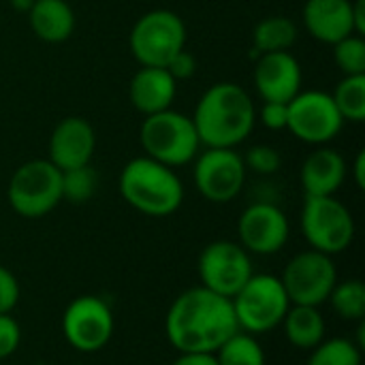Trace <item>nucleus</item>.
Returning a JSON list of instances; mask_svg holds the SVG:
<instances>
[{
  "instance_id": "f257e3e1",
  "label": "nucleus",
  "mask_w": 365,
  "mask_h": 365,
  "mask_svg": "<svg viewBox=\"0 0 365 365\" xmlns=\"http://www.w3.org/2000/svg\"><path fill=\"white\" fill-rule=\"evenodd\" d=\"M237 331L231 299L201 284L178 295L165 317L167 340L178 353H216Z\"/></svg>"
},
{
  "instance_id": "f03ea898",
  "label": "nucleus",
  "mask_w": 365,
  "mask_h": 365,
  "mask_svg": "<svg viewBox=\"0 0 365 365\" xmlns=\"http://www.w3.org/2000/svg\"><path fill=\"white\" fill-rule=\"evenodd\" d=\"M257 109L248 92L233 81L214 83L195 107L192 124L205 148H235L255 128Z\"/></svg>"
},
{
  "instance_id": "7ed1b4c3",
  "label": "nucleus",
  "mask_w": 365,
  "mask_h": 365,
  "mask_svg": "<svg viewBox=\"0 0 365 365\" xmlns=\"http://www.w3.org/2000/svg\"><path fill=\"white\" fill-rule=\"evenodd\" d=\"M118 188L133 210L150 218L171 216L184 203V184L175 169L150 156L128 160L120 171Z\"/></svg>"
},
{
  "instance_id": "20e7f679",
  "label": "nucleus",
  "mask_w": 365,
  "mask_h": 365,
  "mask_svg": "<svg viewBox=\"0 0 365 365\" xmlns=\"http://www.w3.org/2000/svg\"><path fill=\"white\" fill-rule=\"evenodd\" d=\"M139 141L145 156L171 169L192 163L201 148L192 118L173 109L145 115L139 130Z\"/></svg>"
},
{
  "instance_id": "39448f33",
  "label": "nucleus",
  "mask_w": 365,
  "mask_h": 365,
  "mask_svg": "<svg viewBox=\"0 0 365 365\" xmlns=\"http://www.w3.org/2000/svg\"><path fill=\"white\" fill-rule=\"evenodd\" d=\"M6 199L21 218H43L62 201V171L47 158L19 165L6 186Z\"/></svg>"
},
{
  "instance_id": "423d86ee",
  "label": "nucleus",
  "mask_w": 365,
  "mask_h": 365,
  "mask_svg": "<svg viewBox=\"0 0 365 365\" xmlns=\"http://www.w3.org/2000/svg\"><path fill=\"white\" fill-rule=\"evenodd\" d=\"M240 331L259 336L280 327L291 308L289 295L278 276L252 274L231 299Z\"/></svg>"
},
{
  "instance_id": "0eeeda50",
  "label": "nucleus",
  "mask_w": 365,
  "mask_h": 365,
  "mask_svg": "<svg viewBox=\"0 0 365 365\" xmlns=\"http://www.w3.org/2000/svg\"><path fill=\"white\" fill-rule=\"evenodd\" d=\"M128 45L141 66L165 68L169 60L184 49L186 26L178 13L169 9H154L135 21Z\"/></svg>"
},
{
  "instance_id": "6e6552de",
  "label": "nucleus",
  "mask_w": 365,
  "mask_h": 365,
  "mask_svg": "<svg viewBox=\"0 0 365 365\" xmlns=\"http://www.w3.org/2000/svg\"><path fill=\"white\" fill-rule=\"evenodd\" d=\"M355 218L334 197H306L302 210V233L312 250L336 257L355 240Z\"/></svg>"
},
{
  "instance_id": "1a4fd4ad",
  "label": "nucleus",
  "mask_w": 365,
  "mask_h": 365,
  "mask_svg": "<svg viewBox=\"0 0 365 365\" xmlns=\"http://www.w3.org/2000/svg\"><path fill=\"white\" fill-rule=\"evenodd\" d=\"M291 306H314L319 308L329 299L338 282V269L334 257L319 250H304L295 255L280 278Z\"/></svg>"
},
{
  "instance_id": "9d476101",
  "label": "nucleus",
  "mask_w": 365,
  "mask_h": 365,
  "mask_svg": "<svg viewBox=\"0 0 365 365\" xmlns=\"http://www.w3.org/2000/svg\"><path fill=\"white\" fill-rule=\"evenodd\" d=\"M197 269L201 287L227 299H233L255 274L250 252L229 240L207 244L199 255Z\"/></svg>"
},
{
  "instance_id": "9b49d317",
  "label": "nucleus",
  "mask_w": 365,
  "mask_h": 365,
  "mask_svg": "<svg viewBox=\"0 0 365 365\" xmlns=\"http://www.w3.org/2000/svg\"><path fill=\"white\" fill-rule=\"evenodd\" d=\"M113 312L96 295L75 297L62 314V336L79 353L103 351L113 336Z\"/></svg>"
},
{
  "instance_id": "f8f14e48",
  "label": "nucleus",
  "mask_w": 365,
  "mask_h": 365,
  "mask_svg": "<svg viewBox=\"0 0 365 365\" xmlns=\"http://www.w3.org/2000/svg\"><path fill=\"white\" fill-rule=\"evenodd\" d=\"M344 118L340 115L331 94L323 90L299 92L289 101L287 128L310 145H325L340 135Z\"/></svg>"
},
{
  "instance_id": "ddd939ff",
  "label": "nucleus",
  "mask_w": 365,
  "mask_h": 365,
  "mask_svg": "<svg viewBox=\"0 0 365 365\" xmlns=\"http://www.w3.org/2000/svg\"><path fill=\"white\" fill-rule=\"evenodd\" d=\"M195 186L212 203L233 201L246 184V165L235 148H207L195 158Z\"/></svg>"
},
{
  "instance_id": "4468645a",
  "label": "nucleus",
  "mask_w": 365,
  "mask_h": 365,
  "mask_svg": "<svg viewBox=\"0 0 365 365\" xmlns=\"http://www.w3.org/2000/svg\"><path fill=\"white\" fill-rule=\"evenodd\" d=\"M289 235L291 222L287 214L267 201L248 205L237 220V244L250 255H276L287 246Z\"/></svg>"
},
{
  "instance_id": "2eb2a0df",
  "label": "nucleus",
  "mask_w": 365,
  "mask_h": 365,
  "mask_svg": "<svg viewBox=\"0 0 365 365\" xmlns=\"http://www.w3.org/2000/svg\"><path fill=\"white\" fill-rule=\"evenodd\" d=\"M302 64L291 51L261 53L255 64V86L263 101L289 103L302 92Z\"/></svg>"
},
{
  "instance_id": "dca6fc26",
  "label": "nucleus",
  "mask_w": 365,
  "mask_h": 365,
  "mask_svg": "<svg viewBox=\"0 0 365 365\" xmlns=\"http://www.w3.org/2000/svg\"><path fill=\"white\" fill-rule=\"evenodd\" d=\"M96 148V133L81 115H68L56 124L49 137V163L60 171L90 165Z\"/></svg>"
},
{
  "instance_id": "f3484780",
  "label": "nucleus",
  "mask_w": 365,
  "mask_h": 365,
  "mask_svg": "<svg viewBox=\"0 0 365 365\" xmlns=\"http://www.w3.org/2000/svg\"><path fill=\"white\" fill-rule=\"evenodd\" d=\"M304 26L321 43H338L355 34L353 0H306Z\"/></svg>"
},
{
  "instance_id": "a211bd4d",
  "label": "nucleus",
  "mask_w": 365,
  "mask_h": 365,
  "mask_svg": "<svg viewBox=\"0 0 365 365\" xmlns=\"http://www.w3.org/2000/svg\"><path fill=\"white\" fill-rule=\"evenodd\" d=\"M175 92L178 81L167 68L158 66H141L128 83V98L133 107L143 115L171 109Z\"/></svg>"
},
{
  "instance_id": "6ab92c4d",
  "label": "nucleus",
  "mask_w": 365,
  "mask_h": 365,
  "mask_svg": "<svg viewBox=\"0 0 365 365\" xmlns=\"http://www.w3.org/2000/svg\"><path fill=\"white\" fill-rule=\"evenodd\" d=\"M346 178V160L334 148L314 150L302 165L306 197H334Z\"/></svg>"
},
{
  "instance_id": "aec40b11",
  "label": "nucleus",
  "mask_w": 365,
  "mask_h": 365,
  "mask_svg": "<svg viewBox=\"0 0 365 365\" xmlns=\"http://www.w3.org/2000/svg\"><path fill=\"white\" fill-rule=\"evenodd\" d=\"M28 21L36 38L45 43H62L75 30V11L66 0H34Z\"/></svg>"
},
{
  "instance_id": "412c9836",
  "label": "nucleus",
  "mask_w": 365,
  "mask_h": 365,
  "mask_svg": "<svg viewBox=\"0 0 365 365\" xmlns=\"http://www.w3.org/2000/svg\"><path fill=\"white\" fill-rule=\"evenodd\" d=\"M280 325L289 344L299 351H312L325 340V319L314 306H291Z\"/></svg>"
},
{
  "instance_id": "4be33fe9",
  "label": "nucleus",
  "mask_w": 365,
  "mask_h": 365,
  "mask_svg": "<svg viewBox=\"0 0 365 365\" xmlns=\"http://www.w3.org/2000/svg\"><path fill=\"white\" fill-rule=\"evenodd\" d=\"M297 41V26L291 17L272 15L257 24L252 32V56L259 58L261 53L272 51H289Z\"/></svg>"
},
{
  "instance_id": "5701e85b",
  "label": "nucleus",
  "mask_w": 365,
  "mask_h": 365,
  "mask_svg": "<svg viewBox=\"0 0 365 365\" xmlns=\"http://www.w3.org/2000/svg\"><path fill=\"white\" fill-rule=\"evenodd\" d=\"M327 302L331 304L336 317H340L342 321L359 323L365 317V284L359 278H351L342 282L338 280Z\"/></svg>"
},
{
  "instance_id": "b1692460",
  "label": "nucleus",
  "mask_w": 365,
  "mask_h": 365,
  "mask_svg": "<svg viewBox=\"0 0 365 365\" xmlns=\"http://www.w3.org/2000/svg\"><path fill=\"white\" fill-rule=\"evenodd\" d=\"M218 365H265V351L252 334L237 331L216 353Z\"/></svg>"
},
{
  "instance_id": "393cba45",
  "label": "nucleus",
  "mask_w": 365,
  "mask_h": 365,
  "mask_svg": "<svg viewBox=\"0 0 365 365\" xmlns=\"http://www.w3.org/2000/svg\"><path fill=\"white\" fill-rule=\"evenodd\" d=\"M344 122H364L365 120V75H344L331 94Z\"/></svg>"
},
{
  "instance_id": "a878e982",
  "label": "nucleus",
  "mask_w": 365,
  "mask_h": 365,
  "mask_svg": "<svg viewBox=\"0 0 365 365\" xmlns=\"http://www.w3.org/2000/svg\"><path fill=\"white\" fill-rule=\"evenodd\" d=\"M361 355L364 351L355 344V340L331 338L310 351L306 365H361Z\"/></svg>"
},
{
  "instance_id": "bb28decb",
  "label": "nucleus",
  "mask_w": 365,
  "mask_h": 365,
  "mask_svg": "<svg viewBox=\"0 0 365 365\" xmlns=\"http://www.w3.org/2000/svg\"><path fill=\"white\" fill-rule=\"evenodd\" d=\"M98 188V175L90 165L62 171V201L68 203H86L94 197Z\"/></svg>"
},
{
  "instance_id": "cd10ccee",
  "label": "nucleus",
  "mask_w": 365,
  "mask_h": 365,
  "mask_svg": "<svg viewBox=\"0 0 365 365\" xmlns=\"http://www.w3.org/2000/svg\"><path fill=\"white\" fill-rule=\"evenodd\" d=\"M334 60L344 75H365V41L361 34H349L334 43Z\"/></svg>"
},
{
  "instance_id": "c85d7f7f",
  "label": "nucleus",
  "mask_w": 365,
  "mask_h": 365,
  "mask_svg": "<svg viewBox=\"0 0 365 365\" xmlns=\"http://www.w3.org/2000/svg\"><path fill=\"white\" fill-rule=\"evenodd\" d=\"M242 158H244L246 169H250V171H255L259 175H274L282 167L280 152L274 145H267V143H259V145L248 148L246 156H242Z\"/></svg>"
},
{
  "instance_id": "c756f323",
  "label": "nucleus",
  "mask_w": 365,
  "mask_h": 365,
  "mask_svg": "<svg viewBox=\"0 0 365 365\" xmlns=\"http://www.w3.org/2000/svg\"><path fill=\"white\" fill-rule=\"evenodd\" d=\"M21 344V327L11 314H0V361L9 359Z\"/></svg>"
},
{
  "instance_id": "7c9ffc66",
  "label": "nucleus",
  "mask_w": 365,
  "mask_h": 365,
  "mask_svg": "<svg viewBox=\"0 0 365 365\" xmlns=\"http://www.w3.org/2000/svg\"><path fill=\"white\" fill-rule=\"evenodd\" d=\"M19 282L13 272L0 265V314H11L19 302Z\"/></svg>"
},
{
  "instance_id": "2f4dec72",
  "label": "nucleus",
  "mask_w": 365,
  "mask_h": 365,
  "mask_svg": "<svg viewBox=\"0 0 365 365\" xmlns=\"http://www.w3.org/2000/svg\"><path fill=\"white\" fill-rule=\"evenodd\" d=\"M257 118L269 130H284L289 124V103H269L265 101Z\"/></svg>"
},
{
  "instance_id": "473e14b6",
  "label": "nucleus",
  "mask_w": 365,
  "mask_h": 365,
  "mask_svg": "<svg viewBox=\"0 0 365 365\" xmlns=\"http://www.w3.org/2000/svg\"><path fill=\"white\" fill-rule=\"evenodd\" d=\"M165 68L171 73V77H173L175 81L190 79V77L195 75V71H197V58H195L190 51L182 49V51H178V53L169 60V64H167Z\"/></svg>"
},
{
  "instance_id": "72a5a7b5",
  "label": "nucleus",
  "mask_w": 365,
  "mask_h": 365,
  "mask_svg": "<svg viewBox=\"0 0 365 365\" xmlns=\"http://www.w3.org/2000/svg\"><path fill=\"white\" fill-rule=\"evenodd\" d=\"M171 365H218L214 353H180Z\"/></svg>"
},
{
  "instance_id": "f704fd0d",
  "label": "nucleus",
  "mask_w": 365,
  "mask_h": 365,
  "mask_svg": "<svg viewBox=\"0 0 365 365\" xmlns=\"http://www.w3.org/2000/svg\"><path fill=\"white\" fill-rule=\"evenodd\" d=\"M353 178H355V184L359 188L365 186V152H359L357 158H355V165H353Z\"/></svg>"
},
{
  "instance_id": "c9c22d12",
  "label": "nucleus",
  "mask_w": 365,
  "mask_h": 365,
  "mask_svg": "<svg viewBox=\"0 0 365 365\" xmlns=\"http://www.w3.org/2000/svg\"><path fill=\"white\" fill-rule=\"evenodd\" d=\"M32 2H34V0H13V9L19 11V13H24V11L28 13L30 6H32Z\"/></svg>"
},
{
  "instance_id": "e433bc0d",
  "label": "nucleus",
  "mask_w": 365,
  "mask_h": 365,
  "mask_svg": "<svg viewBox=\"0 0 365 365\" xmlns=\"http://www.w3.org/2000/svg\"><path fill=\"white\" fill-rule=\"evenodd\" d=\"M75 365H86V364H75Z\"/></svg>"
},
{
  "instance_id": "4c0bfd02",
  "label": "nucleus",
  "mask_w": 365,
  "mask_h": 365,
  "mask_svg": "<svg viewBox=\"0 0 365 365\" xmlns=\"http://www.w3.org/2000/svg\"><path fill=\"white\" fill-rule=\"evenodd\" d=\"M36 365H45V364H36Z\"/></svg>"
}]
</instances>
